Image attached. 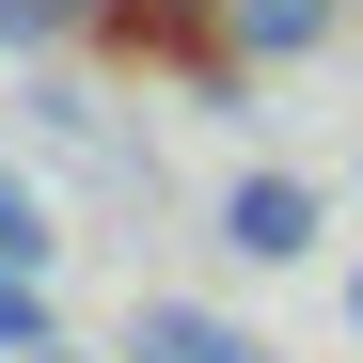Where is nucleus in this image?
<instances>
[{"mask_svg": "<svg viewBox=\"0 0 363 363\" xmlns=\"http://www.w3.org/2000/svg\"><path fill=\"white\" fill-rule=\"evenodd\" d=\"M316 237H332V190H316V174H237V190H221V253L237 269H300Z\"/></svg>", "mask_w": 363, "mask_h": 363, "instance_id": "nucleus-1", "label": "nucleus"}, {"mask_svg": "<svg viewBox=\"0 0 363 363\" xmlns=\"http://www.w3.org/2000/svg\"><path fill=\"white\" fill-rule=\"evenodd\" d=\"M111 363H284V347H253L237 316H206V300H143V316H127V347H111Z\"/></svg>", "mask_w": 363, "mask_h": 363, "instance_id": "nucleus-2", "label": "nucleus"}, {"mask_svg": "<svg viewBox=\"0 0 363 363\" xmlns=\"http://www.w3.org/2000/svg\"><path fill=\"white\" fill-rule=\"evenodd\" d=\"M332 16H347V0H221V48H237V64H316Z\"/></svg>", "mask_w": 363, "mask_h": 363, "instance_id": "nucleus-3", "label": "nucleus"}, {"mask_svg": "<svg viewBox=\"0 0 363 363\" xmlns=\"http://www.w3.org/2000/svg\"><path fill=\"white\" fill-rule=\"evenodd\" d=\"M48 253H64V237H48V190H32V174H0V269L48 284Z\"/></svg>", "mask_w": 363, "mask_h": 363, "instance_id": "nucleus-4", "label": "nucleus"}, {"mask_svg": "<svg viewBox=\"0 0 363 363\" xmlns=\"http://www.w3.org/2000/svg\"><path fill=\"white\" fill-rule=\"evenodd\" d=\"M32 347H48V284H32V269H0V363H32Z\"/></svg>", "mask_w": 363, "mask_h": 363, "instance_id": "nucleus-5", "label": "nucleus"}, {"mask_svg": "<svg viewBox=\"0 0 363 363\" xmlns=\"http://www.w3.org/2000/svg\"><path fill=\"white\" fill-rule=\"evenodd\" d=\"M0 48H16V64H32V48H64V0H0Z\"/></svg>", "mask_w": 363, "mask_h": 363, "instance_id": "nucleus-6", "label": "nucleus"}, {"mask_svg": "<svg viewBox=\"0 0 363 363\" xmlns=\"http://www.w3.org/2000/svg\"><path fill=\"white\" fill-rule=\"evenodd\" d=\"M32 363H95V347H64V332H48V347H32Z\"/></svg>", "mask_w": 363, "mask_h": 363, "instance_id": "nucleus-7", "label": "nucleus"}, {"mask_svg": "<svg viewBox=\"0 0 363 363\" xmlns=\"http://www.w3.org/2000/svg\"><path fill=\"white\" fill-rule=\"evenodd\" d=\"M347 332H363V253H347Z\"/></svg>", "mask_w": 363, "mask_h": 363, "instance_id": "nucleus-8", "label": "nucleus"}]
</instances>
